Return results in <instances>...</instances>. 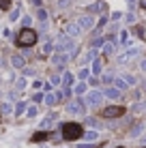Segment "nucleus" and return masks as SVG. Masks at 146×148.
Returning a JSON list of instances; mask_svg holds the SVG:
<instances>
[{"label":"nucleus","instance_id":"nucleus-49","mask_svg":"<svg viewBox=\"0 0 146 148\" xmlns=\"http://www.w3.org/2000/svg\"><path fill=\"white\" fill-rule=\"evenodd\" d=\"M140 7H142V9H144V11H146V2H140Z\"/></svg>","mask_w":146,"mask_h":148},{"label":"nucleus","instance_id":"nucleus-26","mask_svg":"<svg viewBox=\"0 0 146 148\" xmlns=\"http://www.w3.org/2000/svg\"><path fill=\"white\" fill-rule=\"evenodd\" d=\"M30 24H32V17H30V15H24V19H22V26H24V28H30Z\"/></svg>","mask_w":146,"mask_h":148},{"label":"nucleus","instance_id":"nucleus-5","mask_svg":"<svg viewBox=\"0 0 146 148\" xmlns=\"http://www.w3.org/2000/svg\"><path fill=\"white\" fill-rule=\"evenodd\" d=\"M101 114H103V118H118V116L125 114V108H120V105H110V108H105Z\"/></svg>","mask_w":146,"mask_h":148},{"label":"nucleus","instance_id":"nucleus-1","mask_svg":"<svg viewBox=\"0 0 146 148\" xmlns=\"http://www.w3.org/2000/svg\"><path fill=\"white\" fill-rule=\"evenodd\" d=\"M84 131H82V125H77V122H64L62 125V137L67 142H73L77 140V137H82Z\"/></svg>","mask_w":146,"mask_h":148},{"label":"nucleus","instance_id":"nucleus-23","mask_svg":"<svg viewBox=\"0 0 146 148\" xmlns=\"http://www.w3.org/2000/svg\"><path fill=\"white\" fill-rule=\"evenodd\" d=\"M84 137H86L88 142H95V140H97V131H86V133H84Z\"/></svg>","mask_w":146,"mask_h":148},{"label":"nucleus","instance_id":"nucleus-47","mask_svg":"<svg viewBox=\"0 0 146 148\" xmlns=\"http://www.w3.org/2000/svg\"><path fill=\"white\" fill-rule=\"evenodd\" d=\"M140 67H142V71H144V73H146V58L142 60V62H140Z\"/></svg>","mask_w":146,"mask_h":148},{"label":"nucleus","instance_id":"nucleus-13","mask_svg":"<svg viewBox=\"0 0 146 148\" xmlns=\"http://www.w3.org/2000/svg\"><path fill=\"white\" fill-rule=\"evenodd\" d=\"M138 54H140V49H135V47H133V49H129V52H125V54L120 56L118 60H120V62H127V60H131V58H135V56H138Z\"/></svg>","mask_w":146,"mask_h":148},{"label":"nucleus","instance_id":"nucleus-27","mask_svg":"<svg viewBox=\"0 0 146 148\" xmlns=\"http://www.w3.org/2000/svg\"><path fill=\"white\" fill-rule=\"evenodd\" d=\"M32 101H34V103H41V101H45V95H43V92H34Z\"/></svg>","mask_w":146,"mask_h":148},{"label":"nucleus","instance_id":"nucleus-30","mask_svg":"<svg viewBox=\"0 0 146 148\" xmlns=\"http://www.w3.org/2000/svg\"><path fill=\"white\" fill-rule=\"evenodd\" d=\"M120 43H123V45H127V43H129V34H127V30H123V32H120Z\"/></svg>","mask_w":146,"mask_h":148},{"label":"nucleus","instance_id":"nucleus-42","mask_svg":"<svg viewBox=\"0 0 146 148\" xmlns=\"http://www.w3.org/2000/svg\"><path fill=\"white\" fill-rule=\"evenodd\" d=\"M86 122H88V125H90V127H99V122H97V120H95V118H88Z\"/></svg>","mask_w":146,"mask_h":148},{"label":"nucleus","instance_id":"nucleus-17","mask_svg":"<svg viewBox=\"0 0 146 148\" xmlns=\"http://www.w3.org/2000/svg\"><path fill=\"white\" fill-rule=\"evenodd\" d=\"M114 84H116V86H114V88H118L120 92H123V90L127 88V82H125V77H118V79H114Z\"/></svg>","mask_w":146,"mask_h":148},{"label":"nucleus","instance_id":"nucleus-32","mask_svg":"<svg viewBox=\"0 0 146 148\" xmlns=\"http://www.w3.org/2000/svg\"><path fill=\"white\" fill-rule=\"evenodd\" d=\"M32 140H34V142H41V140H47V133H45V131H41V133H37V135L32 137Z\"/></svg>","mask_w":146,"mask_h":148},{"label":"nucleus","instance_id":"nucleus-34","mask_svg":"<svg viewBox=\"0 0 146 148\" xmlns=\"http://www.w3.org/2000/svg\"><path fill=\"white\" fill-rule=\"evenodd\" d=\"M62 84V77H58V75H52V86H58Z\"/></svg>","mask_w":146,"mask_h":148},{"label":"nucleus","instance_id":"nucleus-46","mask_svg":"<svg viewBox=\"0 0 146 148\" xmlns=\"http://www.w3.org/2000/svg\"><path fill=\"white\" fill-rule=\"evenodd\" d=\"M69 4V0H58V7H67Z\"/></svg>","mask_w":146,"mask_h":148},{"label":"nucleus","instance_id":"nucleus-22","mask_svg":"<svg viewBox=\"0 0 146 148\" xmlns=\"http://www.w3.org/2000/svg\"><path fill=\"white\" fill-rule=\"evenodd\" d=\"M37 114H39L37 105H30V108L26 110V116H28V118H34V116H37Z\"/></svg>","mask_w":146,"mask_h":148},{"label":"nucleus","instance_id":"nucleus-38","mask_svg":"<svg viewBox=\"0 0 146 148\" xmlns=\"http://www.w3.org/2000/svg\"><path fill=\"white\" fill-rule=\"evenodd\" d=\"M135 34H138V37H144V28L142 26H135Z\"/></svg>","mask_w":146,"mask_h":148},{"label":"nucleus","instance_id":"nucleus-36","mask_svg":"<svg viewBox=\"0 0 146 148\" xmlns=\"http://www.w3.org/2000/svg\"><path fill=\"white\" fill-rule=\"evenodd\" d=\"M9 4H11L9 0H0V9H2V11H7V9H9Z\"/></svg>","mask_w":146,"mask_h":148},{"label":"nucleus","instance_id":"nucleus-35","mask_svg":"<svg viewBox=\"0 0 146 148\" xmlns=\"http://www.w3.org/2000/svg\"><path fill=\"white\" fill-rule=\"evenodd\" d=\"M52 49H54V45H52V43H45V45H43V54H49Z\"/></svg>","mask_w":146,"mask_h":148},{"label":"nucleus","instance_id":"nucleus-2","mask_svg":"<svg viewBox=\"0 0 146 148\" xmlns=\"http://www.w3.org/2000/svg\"><path fill=\"white\" fill-rule=\"evenodd\" d=\"M54 47H56V52L58 54H75L77 52V49H75V41L71 39V37H67V34H64V37H60L58 39V43L54 45Z\"/></svg>","mask_w":146,"mask_h":148},{"label":"nucleus","instance_id":"nucleus-20","mask_svg":"<svg viewBox=\"0 0 146 148\" xmlns=\"http://www.w3.org/2000/svg\"><path fill=\"white\" fill-rule=\"evenodd\" d=\"M26 110H28V108H26V103H24V101H19V103L15 105V114H17V116H22Z\"/></svg>","mask_w":146,"mask_h":148},{"label":"nucleus","instance_id":"nucleus-43","mask_svg":"<svg viewBox=\"0 0 146 148\" xmlns=\"http://www.w3.org/2000/svg\"><path fill=\"white\" fill-rule=\"evenodd\" d=\"M120 17H123V13H118V11L112 13V19H114V22H116V19H120Z\"/></svg>","mask_w":146,"mask_h":148},{"label":"nucleus","instance_id":"nucleus-24","mask_svg":"<svg viewBox=\"0 0 146 148\" xmlns=\"http://www.w3.org/2000/svg\"><path fill=\"white\" fill-rule=\"evenodd\" d=\"M103 43H105V39H103V37H97V39H95V41H93V49H97V47H101V45H103Z\"/></svg>","mask_w":146,"mask_h":148},{"label":"nucleus","instance_id":"nucleus-16","mask_svg":"<svg viewBox=\"0 0 146 148\" xmlns=\"http://www.w3.org/2000/svg\"><path fill=\"white\" fill-rule=\"evenodd\" d=\"M37 19L41 24H45V19H47V11H45V9L41 7V9H37Z\"/></svg>","mask_w":146,"mask_h":148},{"label":"nucleus","instance_id":"nucleus-28","mask_svg":"<svg viewBox=\"0 0 146 148\" xmlns=\"http://www.w3.org/2000/svg\"><path fill=\"white\" fill-rule=\"evenodd\" d=\"M9 19H11V22H15V19H19V9H13V11L9 13Z\"/></svg>","mask_w":146,"mask_h":148},{"label":"nucleus","instance_id":"nucleus-39","mask_svg":"<svg viewBox=\"0 0 146 148\" xmlns=\"http://www.w3.org/2000/svg\"><path fill=\"white\" fill-rule=\"evenodd\" d=\"M99 82H101V79H97V77H95V75H93V77H90V79H88V84H90V86H97V84H99Z\"/></svg>","mask_w":146,"mask_h":148},{"label":"nucleus","instance_id":"nucleus-11","mask_svg":"<svg viewBox=\"0 0 146 148\" xmlns=\"http://www.w3.org/2000/svg\"><path fill=\"white\" fill-rule=\"evenodd\" d=\"M11 64H13L15 69H24V67H26V60H24V56L13 54V56H11Z\"/></svg>","mask_w":146,"mask_h":148},{"label":"nucleus","instance_id":"nucleus-12","mask_svg":"<svg viewBox=\"0 0 146 148\" xmlns=\"http://www.w3.org/2000/svg\"><path fill=\"white\" fill-rule=\"evenodd\" d=\"M105 9H108V7H105V2H101V0H99V2L90 4V7H88V11H90V13H103Z\"/></svg>","mask_w":146,"mask_h":148},{"label":"nucleus","instance_id":"nucleus-14","mask_svg":"<svg viewBox=\"0 0 146 148\" xmlns=\"http://www.w3.org/2000/svg\"><path fill=\"white\" fill-rule=\"evenodd\" d=\"M120 90L118 88H105V92H103V97H108V99H120Z\"/></svg>","mask_w":146,"mask_h":148},{"label":"nucleus","instance_id":"nucleus-48","mask_svg":"<svg viewBox=\"0 0 146 148\" xmlns=\"http://www.w3.org/2000/svg\"><path fill=\"white\" fill-rule=\"evenodd\" d=\"M77 148H95L93 144H82V146H77Z\"/></svg>","mask_w":146,"mask_h":148},{"label":"nucleus","instance_id":"nucleus-3","mask_svg":"<svg viewBox=\"0 0 146 148\" xmlns=\"http://www.w3.org/2000/svg\"><path fill=\"white\" fill-rule=\"evenodd\" d=\"M37 43V32L32 28H22V32L17 34V45L22 47H30V45Z\"/></svg>","mask_w":146,"mask_h":148},{"label":"nucleus","instance_id":"nucleus-45","mask_svg":"<svg viewBox=\"0 0 146 148\" xmlns=\"http://www.w3.org/2000/svg\"><path fill=\"white\" fill-rule=\"evenodd\" d=\"M30 2H32V4H34L37 9H41V0H30Z\"/></svg>","mask_w":146,"mask_h":148},{"label":"nucleus","instance_id":"nucleus-15","mask_svg":"<svg viewBox=\"0 0 146 148\" xmlns=\"http://www.w3.org/2000/svg\"><path fill=\"white\" fill-rule=\"evenodd\" d=\"M71 84H73V73H64L62 75V86H64V88H69Z\"/></svg>","mask_w":146,"mask_h":148},{"label":"nucleus","instance_id":"nucleus-4","mask_svg":"<svg viewBox=\"0 0 146 148\" xmlns=\"http://www.w3.org/2000/svg\"><path fill=\"white\" fill-rule=\"evenodd\" d=\"M101 101H103V92H99V90H90V92L86 95V101H84V103L90 105V108H99Z\"/></svg>","mask_w":146,"mask_h":148},{"label":"nucleus","instance_id":"nucleus-44","mask_svg":"<svg viewBox=\"0 0 146 148\" xmlns=\"http://www.w3.org/2000/svg\"><path fill=\"white\" fill-rule=\"evenodd\" d=\"M24 75H34V69H24Z\"/></svg>","mask_w":146,"mask_h":148},{"label":"nucleus","instance_id":"nucleus-41","mask_svg":"<svg viewBox=\"0 0 146 148\" xmlns=\"http://www.w3.org/2000/svg\"><path fill=\"white\" fill-rule=\"evenodd\" d=\"M112 52H114V45L108 43V45H105V54H112Z\"/></svg>","mask_w":146,"mask_h":148},{"label":"nucleus","instance_id":"nucleus-10","mask_svg":"<svg viewBox=\"0 0 146 148\" xmlns=\"http://www.w3.org/2000/svg\"><path fill=\"white\" fill-rule=\"evenodd\" d=\"M64 32H67V37H77V34L80 32H82V28H80V24L77 22H73V24H69V26H67V30H64Z\"/></svg>","mask_w":146,"mask_h":148},{"label":"nucleus","instance_id":"nucleus-8","mask_svg":"<svg viewBox=\"0 0 146 148\" xmlns=\"http://www.w3.org/2000/svg\"><path fill=\"white\" fill-rule=\"evenodd\" d=\"M77 24H80V28H82V30H88V28L95 26V17H93V15H84V17L77 19Z\"/></svg>","mask_w":146,"mask_h":148},{"label":"nucleus","instance_id":"nucleus-37","mask_svg":"<svg viewBox=\"0 0 146 148\" xmlns=\"http://www.w3.org/2000/svg\"><path fill=\"white\" fill-rule=\"evenodd\" d=\"M140 131H142V125H135V127H133V129H131V135H138V133H140Z\"/></svg>","mask_w":146,"mask_h":148},{"label":"nucleus","instance_id":"nucleus-40","mask_svg":"<svg viewBox=\"0 0 146 148\" xmlns=\"http://www.w3.org/2000/svg\"><path fill=\"white\" fill-rule=\"evenodd\" d=\"M135 22V15L133 13H127V24H133Z\"/></svg>","mask_w":146,"mask_h":148},{"label":"nucleus","instance_id":"nucleus-6","mask_svg":"<svg viewBox=\"0 0 146 148\" xmlns=\"http://www.w3.org/2000/svg\"><path fill=\"white\" fill-rule=\"evenodd\" d=\"M67 110L71 112V114H84V112H86V103L80 101V99H75V101H71V103L67 105Z\"/></svg>","mask_w":146,"mask_h":148},{"label":"nucleus","instance_id":"nucleus-19","mask_svg":"<svg viewBox=\"0 0 146 148\" xmlns=\"http://www.w3.org/2000/svg\"><path fill=\"white\" fill-rule=\"evenodd\" d=\"M73 92H75V95H84V92H86V84H84V82H80V84H75Z\"/></svg>","mask_w":146,"mask_h":148},{"label":"nucleus","instance_id":"nucleus-18","mask_svg":"<svg viewBox=\"0 0 146 148\" xmlns=\"http://www.w3.org/2000/svg\"><path fill=\"white\" fill-rule=\"evenodd\" d=\"M0 112H2V114H13L15 108H13L11 103H2V105H0Z\"/></svg>","mask_w":146,"mask_h":148},{"label":"nucleus","instance_id":"nucleus-25","mask_svg":"<svg viewBox=\"0 0 146 148\" xmlns=\"http://www.w3.org/2000/svg\"><path fill=\"white\" fill-rule=\"evenodd\" d=\"M77 77L82 79V82H84V79H88V77H90V71H88V69H82V71L77 73Z\"/></svg>","mask_w":146,"mask_h":148},{"label":"nucleus","instance_id":"nucleus-21","mask_svg":"<svg viewBox=\"0 0 146 148\" xmlns=\"http://www.w3.org/2000/svg\"><path fill=\"white\" fill-rule=\"evenodd\" d=\"M101 73V60H93V75Z\"/></svg>","mask_w":146,"mask_h":148},{"label":"nucleus","instance_id":"nucleus-9","mask_svg":"<svg viewBox=\"0 0 146 148\" xmlns=\"http://www.w3.org/2000/svg\"><path fill=\"white\" fill-rule=\"evenodd\" d=\"M56 120H58V116H56V114H47V116H45V118L41 120V131H47Z\"/></svg>","mask_w":146,"mask_h":148},{"label":"nucleus","instance_id":"nucleus-33","mask_svg":"<svg viewBox=\"0 0 146 148\" xmlns=\"http://www.w3.org/2000/svg\"><path fill=\"white\" fill-rule=\"evenodd\" d=\"M101 82H103V84H108V88H110V84L114 82V77H112V75H103V77H101Z\"/></svg>","mask_w":146,"mask_h":148},{"label":"nucleus","instance_id":"nucleus-31","mask_svg":"<svg viewBox=\"0 0 146 148\" xmlns=\"http://www.w3.org/2000/svg\"><path fill=\"white\" fill-rule=\"evenodd\" d=\"M26 84H28L26 77H19V79H17V90H24V88H26Z\"/></svg>","mask_w":146,"mask_h":148},{"label":"nucleus","instance_id":"nucleus-7","mask_svg":"<svg viewBox=\"0 0 146 148\" xmlns=\"http://www.w3.org/2000/svg\"><path fill=\"white\" fill-rule=\"evenodd\" d=\"M69 58H71V54H58V52H56V54H54V56H52V62H54V64H56V67H58V69H62V67H64V64H67V62H69Z\"/></svg>","mask_w":146,"mask_h":148},{"label":"nucleus","instance_id":"nucleus-29","mask_svg":"<svg viewBox=\"0 0 146 148\" xmlns=\"http://www.w3.org/2000/svg\"><path fill=\"white\" fill-rule=\"evenodd\" d=\"M123 77H125V82H127V86H133L135 82H138V79L133 77V75H129V73H127V75H123Z\"/></svg>","mask_w":146,"mask_h":148}]
</instances>
